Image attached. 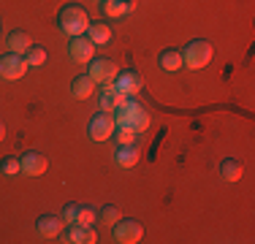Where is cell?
I'll list each match as a JSON object with an SVG mask.
<instances>
[{"label": "cell", "mask_w": 255, "mask_h": 244, "mask_svg": "<svg viewBox=\"0 0 255 244\" xmlns=\"http://www.w3.org/2000/svg\"><path fill=\"white\" fill-rule=\"evenodd\" d=\"M90 22H93V19H90L87 8H82V5H76V3L63 5V8H60V14H57V27L63 30L65 35H71V38L87 33Z\"/></svg>", "instance_id": "1"}, {"label": "cell", "mask_w": 255, "mask_h": 244, "mask_svg": "<svg viewBox=\"0 0 255 244\" xmlns=\"http://www.w3.org/2000/svg\"><path fill=\"white\" fill-rule=\"evenodd\" d=\"M147 127H149V112H147V109H144V112L138 114V120L133 122V130H136V133H144V130H147Z\"/></svg>", "instance_id": "26"}, {"label": "cell", "mask_w": 255, "mask_h": 244, "mask_svg": "<svg viewBox=\"0 0 255 244\" xmlns=\"http://www.w3.org/2000/svg\"><path fill=\"white\" fill-rule=\"evenodd\" d=\"M98 220H103L106 225H117L120 220H123V212H120L117 206H103L98 212Z\"/></svg>", "instance_id": "21"}, {"label": "cell", "mask_w": 255, "mask_h": 244, "mask_svg": "<svg viewBox=\"0 0 255 244\" xmlns=\"http://www.w3.org/2000/svg\"><path fill=\"white\" fill-rule=\"evenodd\" d=\"M3 138H5V122L0 120V141H3Z\"/></svg>", "instance_id": "27"}, {"label": "cell", "mask_w": 255, "mask_h": 244, "mask_svg": "<svg viewBox=\"0 0 255 244\" xmlns=\"http://www.w3.org/2000/svg\"><path fill=\"white\" fill-rule=\"evenodd\" d=\"M117 63H112V60H106V57H93L90 60V71H87V76L93 79L95 84H112L114 79H117Z\"/></svg>", "instance_id": "4"}, {"label": "cell", "mask_w": 255, "mask_h": 244, "mask_svg": "<svg viewBox=\"0 0 255 244\" xmlns=\"http://www.w3.org/2000/svg\"><path fill=\"white\" fill-rule=\"evenodd\" d=\"M136 136L138 133L133 130V127H128V125H117V130L112 133V138L117 141V146L120 144H136Z\"/></svg>", "instance_id": "20"}, {"label": "cell", "mask_w": 255, "mask_h": 244, "mask_svg": "<svg viewBox=\"0 0 255 244\" xmlns=\"http://www.w3.org/2000/svg\"><path fill=\"white\" fill-rule=\"evenodd\" d=\"M19 168H22L25 176H44L46 168H49V160H46L41 152L30 149V152H25V155L19 157Z\"/></svg>", "instance_id": "7"}, {"label": "cell", "mask_w": 255, "mask_h": 244, "mask_svg": "<svg viewBox=\"0 0 255 244\" xmlns=\"http://www.w3.org/2000/svg\"><path fill=\"white\" fill-rule=\"evenodd\" d=\"M112 228H114V242H120V244H136L144 239V228L136 220H120Z\"/></svg>", "instance_id": "6"}, {"label": "cell", "mask_w": 255, "mask_h": 244, "mask_svg": "<svg viewBox=\"0 0 255 244\" xmlns=\"http://www.w3.org/2000/svg\"><path fill=\"white\" fill-rule=\"evenodd\" d=\"M220 174H223V179H226V182H239V179H242V174H245V168H242V163H239V160L228 157V160H223V163H220Z\"/></svg>", "instance_id": "18"}, {"label": "cell", "mask_w": 255, "mask_h": 244, "mask_svg": "<svg viewBox=\"0 0 255 244\" xmlns=\"http://www.w3.org/2000/svg\"><path fill=\"white\" fill-rule=\"evenodd\" d=\"M157 65H160L163 71H168V73H174V71H179L182 65V52L179 49H163L160 52V57H157Z\"/></svg>", "instance_id": "15"}, {"label": "cell", "mask_w": 255, "mask_h": 244, "mask_svg": "<svg viewBox=\"0 0 255 244\" xmlns=\"http://www.w3.org/2000/svg\"><path fill=\"white\" fill-rule=\"evenodd\" d=\"M141 152H138V144H120L117 152H114V160H117L120 168H130L138 163Z\"/></svg>", "instance_id": "11"}, {"label": "cell", "mask_w": 255, "mask_h": 244, "mask_svg": "<svg viewBox=\"0 0 255 244\" xmlns=\"http://www.w3.org/2000/svg\"><path fill=\"white\" fill-rule=\"evenodd\" d=\"M68 54H71L74 63H90V60L95 57V44L90 38H84V35H76L68 44Z\"/></svg>", "instance_id": "9"}, {"label": "cell", "mask_w": 255, "mask_h": 244, "mask_svg": "<svg viewBox=\"0 0 255 244\" xmlns=\"http://www.w3.org/2000/svg\"><path fill=\"white\" fill-rule=\"evenodd\" d=\"M141 112H144V106H141V103H138L136 98L130 95V98H128V101L123 103V106L114 109L112 117H114V122H117V125H128V127H133V122L138 120V114H141Z\"/></svg>", "instance_id": "8"}, {"label": "cell", "mask_w": 255, "mask_h": 244, "mask_svg": "<svg viewBox=\"0 0 255 244\" xmlns=\"http://www.w3.org/2000/svg\"><path fill=\"white\" fill-rule=\"evenodd\" d=\"M30 46H33V44H30V35L25 33V30H14V33L8 35V49L14 54H22V57H25V52Z\"/></svg>", "instance_id": "16"}, {"label": "cell", "mask_w": 255, "mask_h": 244, "mask_svg": "<svg viewBox=\"0 0 255 244\" xmlns=\"http://www.w3.org/2000/svg\"><path fill=\"white\" fill-rule=\"evenodd\" d=\"M95 220H98V212L93 209V206H79V215H76V225H93Z\"/></svg>", "instance_id": "22"}, {"label": "cell", "mask_w": 255, "mask_h": 244, "mask_svg": "<svg viewBox=\"0 0 255 244\" xmlns=\"http://www.w3.org/2000/svg\"><path fill=\"white\" fill-rule=\"evenodd\" d=\"M93 93H95V82L87 73H82V76H76L74 82H71V95H74L76 101H87V98H93Z\"/></svg>", "instance_id": "13"}, {"label": "cell", "mask_w": 255, "mask_h": 244, "mask_svg": "<svg viewBox=\"0 0 255 244\" xmlns=\"http://www.w3.org/2000/svg\"><path fill=\"white\" fill-rule=\"evenodd\" d=\"M114 130H117V122H114V117L109 112H98L87 125V133L93 141H109Z\"/></svg>", "instance_id": "3"}, {"label": "cell", "mask_w": 255, "mask_h": 244, "mask_svg": "<svg viewBox=\"0 0 255 244\" xmlns=\"http://www.w3.org/2000/svg\"><path fill=\"white\" fill-rule=\"evenodd\" d=\"M76 215H79V206L76 204H65L63 206V215H60V217H63L65 225H74L76 223Z\"/></svg>", "instance_id": "25"}, {"label": "cell", "mask_w": 255, "mask_h": 244, "mask_svg": "<svg viewBox=\"0 0 255 244\" xmlns=\"http://www.w3.org/2000/svg\"><path fill=\"white\" fill-rule=\"evenodd\" d=\"M209 60H212V44L204 41V38L190 41V44L182 49V63H185L187 68H193V71L209 65Z\"/></svg>", "instance_id": "2"}, {"label": "cell", "mask_w": 255, "mask_h": 244, "mask_svg": "<svg viewBox=\"0 0 255 244\" xmlns=\"http://www.w3.org/2000/svg\"><path fill=\"white\" fill-rule=\"evenodd\" d=\"M35 228H38L41 236L54 239V236H60V231H63V217H57V215H41L38 223H35Z\"/></svg>", "instance_id": "12"}, {"label": "cell", "mask_w": 255, "mask_h": 244, "mask_svg": "<svg viewBox=\"0 0 255 244\" xmlns=\"http://www.w3.org/2000/svg\"><path fill=\"white\" fill-rule=\"evenodd\" d=\"M46 57H49V54H46L44 46H30L27 52H25V60H27L30 68H41V65L46 63Z\"/></svg>", "instance_id": "19"}, {"label": "cell", "mask_w": 255, "mask_h": 244, "mask_svg": "<svg viewBox=\"0 0 255 244\" xmlns=\"http://www.w3.org/2000/svg\"><path fill=\"white\" fill-rule=\"evenodd\" d=\"M87 38L93 41L95 46H106L109 41H112V27H109L106 22H90V27H87Z\"/></svg>", "instance_id": "14"}, {"label": "cell", "mask_w": 255, "mask_h": 244, "mask_svg": "<svg viewBox=\"0 0 255 244\" xmlns=\"http://www.w3.org/2000/svg\"><path fill=\"white\" fill-rule=\"evenodd\" d=\"M0 168H3V174H5V176H16V174H22V168H19V157H14V155L3 157Z\"/></svg>", "instance_id": "23"}, {"label": "cell", "mask_w": 255, "mask_h": 244, "mask_svg": "<svg viewBox=\"0 0 255 244\" xmlns=\"http://www.w3.org/2000/svg\"><path fill=\"white\" fill-rule=\"evenodd\" d=\"M63 242H74V244H84V225H71L68 231H65V239Z\"/></svg>", "instance_id": "24"}, {"label": "cell", "mask_w": 255, "mask_h": 244, "mask_svg": "<svg viewBox=\"0 0 255 244\" xmlns=\"http://www.w3.org/2000/svg\"><path fill=\"white\" fill-rule=\"evenodd\" d=\"M27 60L22 57V54H3L0 57V79H5V82H16V79H22L27 73Z\"/></svg>", "instance_id": "5"}, {"label": "cell", "mask_w": 255, "mask_h": 244, "mask_svg": "<svg viewBox=\"0 0 255 244\" xmlns=\"http://www.w3.org/2000/svg\"><path fill=\"white\" fill-rule=\"evenodd\" d=\"M101 11H103V16H109V19L125 16L128 14V0H101Z\"/></svg>", "instance_id": "17"}, {"label": "cell", "mask_w": 255, "mask_h": 244, "mask_svg": "<svg viewBox=\"0 0 255 244\" xmlns=\"http://www.w3.org/2000/svg\"><path fill=\"white\" fill-rule=\"evenodd\" d=\"M114 87L117 90H123L125 95H136V93H141V76H138L136 71H120L117 73V79H114Z\"/></svg>", "instance_id": "10"}]
</instances>
